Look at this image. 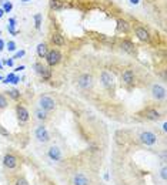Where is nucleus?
I'll return each instance as SVG.
<instances>
[{"label":"nucleus","mask_w":167,"mask_h":185,"mask_svg":"<svg viewBox=\"0 0 167 185\" xmlns=\"http://www.w3.org/2000/svg\"><path fill=\"white\" fill-rule=\"evenodd\" d=\"M56 107H57V106H56L54 98L50 97L49 94H43V96L39 97V108L50 113V111H54Z\"/></svg>","instance_id":"f257e3e1"},{"label":"nucleus","mask_w":167,"mask_h":185,"mask_svg":"<svg viewBox=\"0 0 167 185\" xmlns=\"http://www.w3.org/2000/svg\"><path fill=\"white\" fill-rule=\"evenodd\" d=\"M139 140H140V142H142L143 145H146V147H153V145L157 144L159 137H157L154 132H151V131H143V132H140Z\"/></svg>","instance_id":"f03ea898"},{"label":"nucleus","mask_w":167,"mask_h":185,"mask_svg":"<svg viewBox=\"0 0 167 185\" xmlns=\"http://www.w3.org/2000/svg\"><path fill=\"white\" fill-rule=\"evenodd\" d=\"M34 137L37 138V141L42 142V144H47V142L50 141V134H49V131H47L45 124H40V125L36 127Z\"/></svg>","instance_id":"7ed1b4c3"},{"label":"nucleus","mask_w":167,"mask_h":185,"mask_svg":"<svg viewBox=\"0 0 167 185\" xmlns=\"http://www.w3.org/2000/svg\"><path fill=\"white\" fill-rule=\"evenodd\" d=\"M93 84H94V81H93V77L91 74L89 73H83V74H80L77 77V86L81 90H84V91H87L90 88L93 87Z\"/></svg>","instance_id":"20e7f679"},{"label":"nucleus","mask_w":167,"mask_h":185,"mask_svg":"<svg viewBox=\"0 0 167 185\" xmlns=\"http://www.w3.org/2000/svg\"><path fill=\"white\" fill-rule=\"evenodd\" d=\"M45 58H46V61H47V64L50 65V67H54V65H57L60 61H62V54H60L59 50L53 49V50H49V51H47V54H46Z\"/></svg>","instance_id":"39448f33"},{"label":"nucleus","mask_w":167,"mask_h":185,"mask_svg":"<svg viewBox=\"0 0 167 185\" xmlns=\"http://www.w3.org/2000/svg\"><path fill=\"white\" fill-rule=\"evenodd\" d=\"M16 114H17L19 122H22V124H26L30 118V113L27 111L24 106H20V104H17V107H16Z\"/></svg>","instance_id":"423d86ee"},{"label":"nucleus","mask_w":167,"mask_h":185,"mask_svg":"<svg viewBox=\"0 0 167 185\" xmlns=\"http://www.w3.org/2000/svg\"><path fill=\"white\" fill-rule=\"evenodd\" d=\"M151 96L157 101L164 100L166 98V88L163 87L161 84H153V87H151Z\"/></svg>","instance_id":"0eeeda50"},{"label":"nucleus","mask_w":167,"mask_h":185,"mask_svg":"<svg viewBox=\"0 0 167 185\" xmlns=\"http://www.w3.org/2000/svg\"><path fill=\"white\" fill-rule=\"evenodd\" d=\"M3 165L7 168V170H16L19 167V161L17 158L13 155V154H6L3 157Z\"/></svg>","instance_id":"6e6552de"},{"label":"nucleus","mask_w":167,"mask_h":185,"mask_svg":"<svg viewBox=\"0 0 167 185\" xmlns=\"http://www.w3.org/2000/svg\"><path fill=\"white\" fill-rule=\"evenodd\" d=\"M34 71L39 74V76L42 77L43 80H49L50 77H52V73H50V70L47 68V67H45V65L42 64V63H34L33 65Z\"/></svg>","instance_id":"1a4fd4ad"},{"label":"nucleus","mask_w":167,"mask_h":185,"mask_svg":"<svg viewBox=\"0 0 167 185\" xmlns=\"http://www.w3.org/2000/svg\"><path fill=\"white\" fill-rule=\"evenodd\" d=\"M47 157H49L52 161L59 162V161H62V158H63V155H62V150H60L57 145H52V147L47 150Z\"/></svg>","instance_id":"9d476101"},{"label":"nucleus","mask_w":167,"mask_h":185,"mask_svg":"<svg viewBox=\"0 0 167 185\" xmlns=\"http://www.w3.org/2000/svg\"><path fill=\"white\" fill-rule=\"evenodd\" d=\"M122 81L126 86H133L134 81H136V74H134L133 70H130V68L124 70L122 74Z\"/></svg>","instance_id":"9b49d317"},{"label":"nucleus","mask_w":167,"mask_h":185,"mask_svg":"<svg viewBox=\"0 0 167 185\" xmlns=\"http://www.w3.org/2000/svg\"><path fill=\"white\" fill-rule=\"evenodd\" d=\"M71 184L73 185H90V179L86 177L84 174H76L71 179Z\"/></svg>","instance_id":"f8f14e48"},{"label":"nucleus","mask_w":167,"mask_h":185,"mask_svg":"<svg viewBox=\"0 0 167 185\" xmlns=\"http://www.w3.org/2000/svg\"><path fill=\"white\" fill-rule=\"evenodd\" d=\"M100 80H101V84H103L106 88H111V86H113V76H111L107 70H104V71L101 73Z\"/></svg>","instance_id":"ddd939ff"},{"label":"nucleus","mask_w":167,"mask_h":185,"mask_svg":"<svg viewBox=\"0 0 167 185\" xmlns=\"http://www.w3.org/2000/svg\"><path fill=\"white\" fill-rule=\"evenodd\" d=\"M136 36H137V39L139 40H142V42H150V34L149 32L146 30L144 27H136Z\"/></svg>","instance_id":"4468645a"},{"label":"nucleus","mask_w":167,"mask_h":185,"mask_svg":"<svg viewBox=\"0 0 167 185\" xmlns=\"http://www.w3.org/2000/svg\"><path fill=\"white\" fill-rule=\"evenodd\" d=\"M146 118L147 120H151V121H159L161 118V114L157 111V110H153V108H149L146 110Z\"/></svg>","instance_id":"2eb2a0df"},{"label":"nucleus","mask_w":167,"mask_h":185,"mask_svg":"<svg viewBox=\"0 0 167 185\" xmlns=\"http://www.w3.org/2000/svg\"><path fill=\"white\" fill-rule=\"evenodd\" d=\"M34 117L37 118L39 121H47V118H49V114H47V111H45V110L42 108H36L34 110Z\"/></svg>","instance_id":"dca6fc26"},{"label":"nucleus","mask_w":167,"mask_h":185,"mask_svg":"<svg viewBox=\"0 0 167 185\" xmlns=\"http://www.w3.org/2000/svg\"><path fill=\"white\" fill-rule=\"evenodd\" d=\"M130 30V24L123 20V19H119L117 20V32H123V33H127Z\"/></svg>","instance_id":"f3484780"},{"label":"nucleus","mask_w":167,"mask_h":185,"mask_svg":"<svg viewBox=\"0 0 167 185\" xmlns=\"http://www.w3.org/2000/svg\"><path fill=\"white\" fill-rule=\"evenodd\" d=\"M52 43L54 44V46H64V43H66V40H64V37L62 36V34H59V33H56V34H53L52 36Z\"/></svg>","instance_id":"a211bd4d"},{"label":"nucleus","mask_w":167,"mask_h":185,"mask_svg":"<svg viewBox=\"0 0 167 185\" xmlns=\"http://www.w3.org/2000/svg\"><path fill=\"white\" fill-rule=\"evenodd\" d=\"M122 49H123V50H126L127 53H130V54H134V53H136L134 44L130 43V42H123V43H122Z\"/></svg>","instance_id":"6ab92c4d"},{"label":"nucleus","mask_w":167,"mask_h":185,"mask_svg":"<svg viewBox=\"0 0 167 185\" xmlns=\"http://www.w3.org/2000/svg\"><path fill=\"white\" fill-rule=\"evenodd\" d=\"M46 54H47V46H46V43H40L37 46V56L40 58H45Z\"/></svg>","instance_id":"aec40b11"},{"label":"nucleus","mask_w":167,"mask_h":185,"mask_svg":"<svg viewBox=\"0 0 167 185\" xmlns=\"http://www.w3.org/2000/svg\"><path fill=\"white\" fill-rule=\"evenodd\" d=\"M7 30L11 36H16L17 30H16V20L14 19H9V24H7Z\"/></svg>","instance_id":"412c9836"},{"label":"nucleus","mask_w":167,"mask_h":185,"mask_svg":"<svg viewBox=\"0 0 167 185\" xmlns=\"http://www.w3.org/2000/svg\"><path fill=\"white\" fill-rule=\"evenodd\" d=\"M50 7L53 10H60V9H63V1L62 0H50Z\"/></svg>","instance_id":"4be33fe9"},{"label":"nucleus","mask_w":167,"mask_h":185,"mask_svg":"<svg viewBox=\"0 0 167 185\" xmlns=\"http://www.w3.org/2000/svg\"><path fill=\"white\" fill-rule=\"evenodd\" d=\"M19 81H20V78H19L17 76H14L13 73H10L9 76L4 78V81H3V83H13V84H17Z\"/></svg>","instance_id":"5701e85b"},{"label":"nucleus","mask_w":167,"mask_h":185,"mask_svg":"<svg viewBox=\"0 0 167 185\" xmlns=\"http://www.w3.org/2000/svg\"><path fill=\"white\" fill-rule=\"evenodd\" d=\"M1 3H3V10H4V13H10V10L13 9V4H11L10 0H3Z\"/></svg>","instance_id":"b1692460"},{"label":"nucleus","mask_w":167,"mask_h":185,"mask_svg":"<svg viewBox=\"0 0 167 185\" xmlns=\"http://www.w3.org/2000/svg\"><path fill=\"white\" fill-rule=\"evenodd\" d=\"M7 93H9V96H10L13 100H19V98H20V91H19V90H16V88L9 90Z\"/></svg>","instance_id":"393cba45"},{"label":"nucleus","mask_w":167,"mask_h":185,"mask_svg":"<svg viewBox=\"0 0 167 185\" xmlns=\"http://www.w3.org/2000/svg\"><path fill=\"white\" fill-rule=\"evenodd\" d=\"M40 24H42V14L36 13L34 14V26H36V29H40Z\"/></svg>","instance_id":"a878e982"},{"label":"nucleus","mask_w":167,"mask_h":185,"mask_svg":"<svg viewBox=\"0 0 167 185\" xmlns=\"http://www.w3.org/2000/svg\"><path fill=\"white\" fill-rule=\"evenodd\" d=\"M14 185H30V184H29V181H27L26 178H23V177H19V178H16V181H14Z\"/></svg>","instance_id":"bb28decb"},{"label":"nucleus","mask_w":167,"mask_h":185,"mask_svg":"<svg viewBox=\"0 0 167 185\" xmlns=\"http://www.w3.org/2000/svg\"><path fill=\"white\" fill-rule=\"evenodd\" d=\"M7 104H9V103H7V98L4 97L3 94H0V108H6Z\"/></svg>","instance_id":"cd10ccee"},{"label":"nucleus","mask_w":167,"mask_h":185,"mask_svg":"<svg viewBox=\"0 0 167 185\" xmlns=\"http://www.w3.org/2000/svg\"><path fill=\"white\" fill-rule=\"evenodd\" d=\"M160 177H161V179H163V181H166V179H167V168H166V165H163V167H161V170H160Z\"/></svg>","instance_id":"c85d7f7f"},{"label":"nucleus","mask_w":167,"mask_h":185,"mask_svg":"<svg viewBox=\"0 0 167 185\" xmlns=\"http://www.w3.org/2000/svg\"><path fill=\"white\" fill-rule=\"evenodd\" d=\"M24 54H26V51H24V50H20V51H17L16 54L13 56L11 58H13V60H17V58H22V57H23Z\"/></svg>","instance_id":"c756f323"},{"label":"nucleus","mask_w":167,"mask_h":185,"mask_svg":"<svg viewBox=\"0 0 167 185\" xmlns=\"http://www.w3.org/2000/svg\"><path fill=\"white\" fill-rule=\"evenodd\" d=\"M16 49H17V47H16V43H14V42H9V43H7V50H9V51H14Z\"/></svg>","instance_id":"7c9ffc66"},{"label":"nucleus","mask_w":167,"mask_h":185,"mask_svg":"<svg viewBox=\"0 0 167 185\" xmlns=\"http://www.w3.org/2000/svg\"><path fill=\"white\" fill-rule=\"evenodd\" d=\"M4 64L9 65V67H13V64H14V60H13V58H7V60H4Z\"/></svg>","instance_id":"2f4dec72"},{"label":"nucleus","mask_w":167,"mask_h":185,"mask_svg":"<svg viewBox=\"0 0 167 185\" xmlns=\"http://www.w3.org/2000/svg\"><path fill=\"white\" fill-rule=\"evenodd\" d=\"M0 134H1V135H9V131H6L3 127H0Z\"/></svg>","instance_id":"473e14b6"},{"label":"nucleus","mask_w":167,"mask_h":185,"mask_svg":"<svg viewBox=\"0 0 167 185\" xmlns=\"http://www.w3.org/2000/svg\"><path fill=\"white\" fill-rule=\"evenodd\" d=\"M3 49H4V42H3V40L0 39V51H1Z\"/></svg>","instance_id":"72a5a7b5"},{"label":"nucleus","mask_w":167,"mask_h":185,"mask_svg":"<svg viewBox=\"0 0 167 185\" xmlns=\"http://www.w3.org/2000/svg\"><path fill=\"white\" fill-rule=\"evenodd\" d=\"M161 161H163V162H166V153L161 154Z\"/></svg>","instance_id":"f704fd0d"},{"label":"nucleus","mask_w":167,"mask_h":185,"mask_svg":"<svg viewBox=\"0 0 167 185\" xmlns=\"http://www.w3.org/2000/svg\"><path fill=\"white\" fill-rule=\"evenodd\" d=\"M22 70H24V65H20V67H17L14 71H22Z\"/></svg>","instance_id":"c9c22d12"},{"label":"nucleus","mask_w":167,"mask_h":185,"mask_svg":"<svg viewBox=\"0 0 167 185\" xmlns=\"http://www.w3.org/2000/svg\"><path fill=\"white\" fill-rule=\"evenodd\" d=\"M130 3H132V4H137V3H139V0H130Z\"/></svg>","instance_id":"e433bc0d"},{"label":"nucleus","mask_w":167,"mask_h":185,"mask_svg":"<svg viewBox=\"0 0 167 185\" xmlns=\"http://www.w3.org/2000/svg\"><path fill=\"white\" fill-rule=\"evenodd\" d=\"M3 14H4V10H3V9H0V19L3 17Z\"/></svg>","instance_id":"4c0bfd02"},{"label":"nucleus","mask_w":167,"mask_h":185,"mask_svg":"<svg viewBox=\"0 0 167 185\" xmlns=\"http://www.w3.org/2000/svg\"><path fill=\"white\" fill-rule=\"evenodd\" d=\"M23 3H27V1H32V0H22Z\"/></svg>","instance_id":"58836bf2"},{"label":"nucleus","mask_w":167,"mask_h":185,"mask_svg":"<svg viewBox=\"0 0 167 185\" xmlns=\"http://www.w3.org/2000/svg\"><path fill=\"white\" fill-rule=\"evenodd\" d=\"M0 70H3V64H1V61H0Z\"/></svg>","instance_id":"ea45409f"},{"label":"nucleus","mask_w":167,"mask_h":185,"mask_svg":"<svg viewBox=\"0 0 167 185\" xmlns=\"http://www.w3.org/2000/svg\"><path fill=\"white\" fill-rule=\"evenodd\" d=\"M0 80H3V77H1V76H0Z\"/></svg>","instance_id":"a19ab883"}]
</instances>
